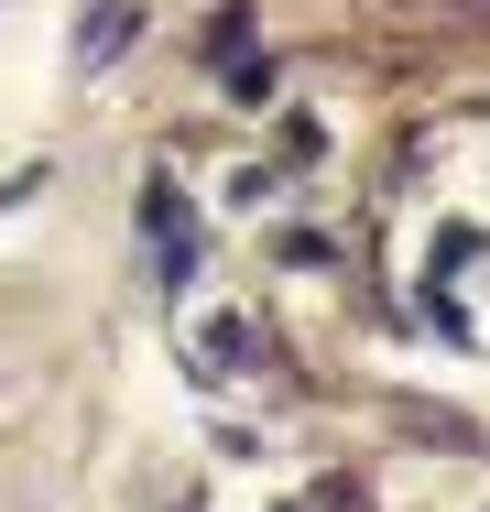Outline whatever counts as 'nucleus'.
<instances>
[{
    "label": "nucleus",
    "instance_id": "1",
    "mask_svg": "<svg viewBox=\"0 0 490 512\" xmlns=\"http://www.w3.org/2000/svg\"><path fill=\"white\" fill-rule=\"evenodd\" d=\"M142 229L164 240V284H186V273H196V218H186V197L153 186V197H142Z\"/></svg>",
    "mask_w": 490,
    "mask_h": 512
},
{
    "label": "nucleus",
    "instance_id": "2",
    "mask_svg": "<svg viewBox=\"0 0 490 512\" xmlns=\"http://www.w3.org/2000/svg\"><path fill=\"white\" fill-rule=\"evenodd\" d=\"M120 33H131V0H98V22H88V55H120Z\"/></svg>",
    "mask_w": 490,
    "mask_h": 512
}]
</instances>
